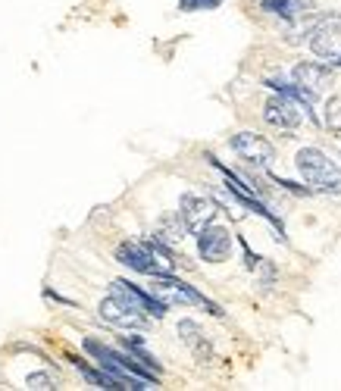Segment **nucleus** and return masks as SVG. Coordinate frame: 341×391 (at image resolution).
<instances>
[{"label": "nucleus", "instance_id": "9d476101", "mask_svg": "<svg viewBox=\"0 0 341 391\" xmlns=\"http://www.w3.org/2000/svg\"><path fill=\"white\" fill-rule=\"evenodd\" d=\"M113 294H119L123 301H129L135 310H141V313L147 316H153V320H163L166 316V307L163 301L157 298V294H151V291H141V288H135L132 282H125V279H116L113 282Z\"/></svg>", "mask_w": 341, "mask_h": 391}, {"label": "nucleus", "instance_id": "f8f14e48", "mask_svg": "<svg viewBox=\"0 0 341 391\" xmlns=\"http://www.w3.org/2000/svg\"><path fill=\"white\" fill-rule=\"evenodd\" d=\"M176 332H179V338H182L185 345H188V350L197 357L200 363L213 360V345H210V338H207L204 329H200L195 320H179Z\"/></svg>", "mask_w": 341, "mask_h": 391}, {"label": "nucleus", "instance_id": "39448f33", "mask_svg": "<svg viewBox=\"0 0 341 391\" xmlns=\"http://www.w3.org/2000/svg\"><path fill=\"white\" fill-rule=\"evenodd\" d=\"M216 213H219L216 200L200 198V194H182V200H179V217L185 219V226H188V235H195V238L204 232L207 226H213Z\"/></svg>", "mask_w": 341, "mask_h": 391}, {"label": "nucleus", "instance_id": "6e6552de", "mask_svg": "<svg viewBox=\"0 0 341 391\" xmlns=\"http://www.w3.org/2000/svg\"><path fill=\"white\" fill-rule=\"evenodd\" d=\"M197 254L207 263H225L232 254V232L225 226H207L197 235Z\"/></svg>", "mask_w": 341, "mask_h": 391}, {"label": "nucleus", "instance_id": "dca6fc26", "mask_svg": "<svg viewBox=\"0 0 341 391\" xmlns=\"http://www.w3.org/2000/svg\"><path fill=\"white\" fill-rule=\"evenodd\" d=\"M223 6V0H179V10L182 13H200V10H216Z\"/></svg>", "mask_w": 341, "mask_h": 391}, {"label": "nucleus", "instance_id": "f3484780", "mask_svg": "<svg viewBox=\"0 0 341 391\" xmlns=\"http://www.w3.org/2000/svg\"><path fill=\"white\" fill-rule=\"evenodd\" d=\"M25 385L35 388V391H50L53 388V379H50L48 373H32L29 379H25Z\"/></svg>", "mask_w": 341, "mask_h": 391}, {"label": "nucleus", "instance_id": "7ed1b4c3", "mask_svg": "<svg viewBox=\"0 0 341 391\" xmlns=\"http://www.w3.org/2000/svg\"><path fill=\"white\" fill-rule=\"evenodd\" d=\"M116 260L123 263V266L135 269V273H144V275H163V273H172V269H176L172 263H166L160 257L147 241H123V245L116 247Z\"/></svg>", "mask_w": 341, "mask_h": 391}, {"label": "nucleus", "instance_id": "f03ea898", "mask_svg": "<svg viewBox=\"0 0 341 391\" xmlns=\"http://www.w3.org/2000/svg\"><path fill=\"white\" fill-rule=\"evenodd\" d=\"M147 291L157 294V298L163 301L166 307H204L207 313L223 316V307L213 304L210 298H204V294H200L197 288L185 285V282H182V279H176L172 273L151 275V285H147Z\"/></svg>", "mask_w": 341, "mask_h": 391}, {"label": "nucleus", "instance_id": "1a4fd4ad", "mask_svg": "<svg viewBox=\"0 0 341 391\" xmlns=\"http://www.w3.org/2000/svg\"><path fill=\"white\" fill-rule=\"evenodd\" d=\"M263 119L272 129L294 132L300 125V107H298V100L285 97V94H276V97H270L263 104Z\"/></svg>", "mask_w": 341, "mask_h": 391}, {"label": "nucleus", "instance_id": "20e7f679", "mask_svg": "<svg viewBox=\"0 0 341 391\" xmlns=\"http://www.w3.org/2000/svg\"><path fill=\"white\" fill-rule=\"evenodd\" d=\"M229 147L251 166H260V170H270L272 160H276V147L257 132H238L229 138Z\"/></svg>", "mask_w": 341, "mask_h": 391}, {"label": "nucleus", "instance_id": "9b49d317", "mask_svg": "<svg viewBox=\"0 0 341 391\" xmlns=\"http://www.w3.org/2000/svg\"><path fill=\"white\" fill-rule=\"evenodd\" d=\"M291 78H294V85H300L304 91H310V94H323L326 88L335 82V76H332L329 66H326V63H313V60H304V63L294 66Z\"/></svg>", "mask_w": 341, "mask_h": 391}, {"label": "nucleus", "instance_id": "0eeeda50", "mask_svg": "<svg viewBox=\"0 0 341 391\" xmlns=\"http://www.w3.org/2000/svg\"><path fill=\"white\" fill-rule=\"evenodd\" d=\"M310 50L316 53L319 60H326V63H332V60L341 57V19L335 13L319 19V25L310 35Z\"/></svg>", "mask_w": 341, "mask_h": 391}, {"label": "nucleus", "instance_id": "4468645a", "mask_svg": "<svg viewBox=\"0 0 341 391\" xmlns=\"http://www.w3.org/2000/svg\"><path fill=\"white\" fill-rule=\"evenodd\" d=\"M185 232H188V226H185V219L179 217V213H169V217H163L157 222V228H153V238H160L163 245L176 247L179 241L185 238Z\"/></svg>", "mask_w": 341, "mask_h": 391}, {"label": "nucleus", "instance_id": "ddd939ff", "mask_svg": "<svg viewBox=\"0 0 341 391\" xmlns=\"http://www.w3.org/2000/svg\"><path fill=\"white\" fill-rule=\"evenodd\" d=\"M260 10L272 13L279 19H300V16H313V4L310 0H260Z\"/></svg>", "mask_w": 341, "mask_h": 391}, {"label": "nucleus", "instance_id": "2eb2a0df", "mask_svg": "<svg viewBox=\"0 0 341 391\" xmlns=\"http://www.w3.org/2000/svg\"><path fill=\"white\" fill-rule=\"evenodd\" d=\"M323 123H326V129H329V132L341 135V97H329V100H326Z\"/></svg>", "mask_w": 341, "mask_h": 391}, {"label": "nucleus", "instance_id": "423d86ee", "mask_svg": "<svg viewBox=\"0 0 341 391\" xmlns=\"http://www.w3.org/2000/svg\"><path fill=\"white\" fill-rule=\"evenodd\" d=\"M97 316L104 322H110V326H116V329H135V332H144V329H147V320H144L141 310H135L129 301L119 298V294L100 301Z\"/></svg>", "mask_w": 341, "mask_h": 391}, {"label": "nucleus", "instance_id": "f257e3e1", "mask_svg": "<svg viewBox=\"0 0 341 391\" xmlns=\"http://www.w3.org/2000/svg\"><path fill=\"white\" fill-rule=\"evenodd\" d=\"M300 179L319 194H329V198H341V166L335 160H329L319 147H300L298 157H294Z\"/></svg>", "mask_w": 341, "mask_h": 391}, {"label": "nucleus", "instance_id": "a211bd4d", "mask_svg": "<svg viewBox=\"0 0 341 391\" xmlns=\"http://www.w3.org/2000/svg\"><path fill=\"white\" fill-rule=\"evenodd\" d=\"M329 66H338V69H341V57H338V60H332V63H329Z\"/></svg>", "mask_w": 341, "mask_h": 391}]
</instances>
